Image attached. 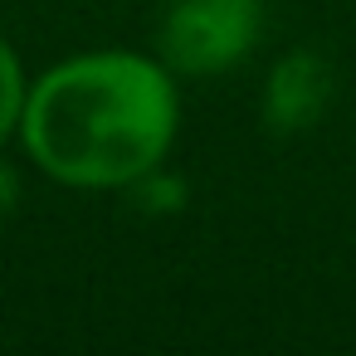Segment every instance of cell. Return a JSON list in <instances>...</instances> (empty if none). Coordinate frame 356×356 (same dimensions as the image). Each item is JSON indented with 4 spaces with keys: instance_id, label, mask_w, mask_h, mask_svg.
Segmentation results:
<instances>
[{
    "instance_id": "cell-1",
    "label": "cell",
    "mask_w": 356,
    "mask_h": 356,
    "mask_svg": "<svg viewBox=\"0 0 356 356\" xmlns=\"http://www.w3.org/2000/svg\"><path fill=\"white\" fill-rule=\"evenodd\" d=\"M30 156L69 186H132L176 137V88L142 54H83L44 74L20 113Z\"/></svg>"
},
{
    "instance_id": "cell-2",
    "label": "cell",
    "mask_w": 356,
    "mask_h": 356,
    "mask_svg": "<svg viewBox=\"0 0 356 356\" xmlns=\"http://www.w3.org/2000/svg\"><path fill=\"white\" fill-rule=\"evenodd\" d=\"M259 30V0H176L161 25V54L181 74H220L254 49Z\"/></svg>"
},
{
    "instance_id": "cell-3",
    "label": "cell",
    "mask_w": 356,
    "mask_h": 356,
    "mask_svg": "<svg viewBox=\"0 0 356 356\" xmlns=\"http://www.w3.org/2000/svg\"><path fill=\"white\" fill-rule=\"evenodd\" d=\"M332 98V74L317 54H288L268 79V122L273 132H302L322 118Z\"/></svg>"
},
{
    "instance_id": "cell-4",
    "label": "cell",
    "mask_w": 356,
    "mask_h": 356,
    "mask_svg": "<svg viewBox=\"0 0 356 356\" xmlns=\"http://www.w3.org/2000/svg\"><path fill=\"white\" fill-rule=\"evenodd\" d=\"M20 113H25V83H20V64H15V54L0 44V142L10 137V127L20 122Z\"/></svg>"
},
{
    "instance_id": "cell-5",
    "label": "cell",
    "mask_w": 356,
    "mask_h": 356,
    "mask_svg": "<svg viewBox=\"0 0 356 356\" xmlns=\"http://www.w3.org/2000/svg\"><path fill=\"white\" fill-rule=\"evenodd\" d=\"M10 205H15V171L0 161V215H6Z\"/></svg>"
}]
</instances>
